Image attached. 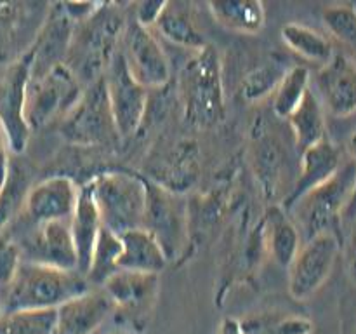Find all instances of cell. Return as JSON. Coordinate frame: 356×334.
Listing matches in <instances>:
<instances>
[{"instance_id": "1", "label": "cell", "mask_w": 356, "mask_h": 334, "mask_svg": "<svg viewBox=\"0 0 356 334\" xmlns=\"http://www.w3.org/2000/svg\"><path fill=\"white\" fill-rule=\"evenodd\" d=\"M89 291V282L80 271L59 270L23 260L16 277L6 287V312L54 310L68 299Z\"/></svg>"}, {"instance_id": "2", "label": "cell", "mask_w": 356, "mask_h": 334, "mask_svg": "<svg viewBox=\"0 0 356 334\" xmlns=\"http://www.w3.org/2000/svg\"><path fill=\"white\" fill-rule=\"evenodd\" d=\"M179 94L188 124L207 129L225 118L221 58L211 44L195 51L186 61L181 73Z\"/></svg>"}, {"instance_id": "3", "label": "cell", "mask_w": 356, "mask_h": 334, "mask_svg": "<svg viewBox=\"0 0 356 334\" xmlns=\"http://www.w3.org/2000/svg\"><path fill=\"white\" fill-rule=\"evenodd\" d=\"M356 184V164L344 160L336 174L306 193L289 209V216L306 240L322 233H332L341 239L343 218ZM343 240V239H341Z\"/></svg>"}, {"instance_id": "4", "label": "cell", "mask_w": 356, "mask_h": 334, "mask_svg": "<svg viewBox=\"0 0 356 334\" xmlns=\"http://www.w3.org/2000/svg\"><path fill=\"white\" fill-rule=\"evenodd\" d=\"M103 226L113 233L143 228L146 180L127 170H106L87 181Z\"/></svg>"}, {"instance_id": "5", "label": "cell", "mask_w": 356, "mask_h": 334, "mask_svg": "<svg viewBox=\"0 0 356 334\" xmlns=\"http://www.w3.org/2000/svg\"><path fill=\"white\" fill-rule=\"evenodd\" d=\"M113 7L111 3H103L90 19L80 23V31L73 30L68 49L73 63L68 66L79 80L83 79L92 84L101 79L117 52V42L124 33L125 23Z\"/></svg>"}, {"instance_id": "6", "label": "cell", "mask_w": 356, "mask_h": 334, "mask_svg": "<svg viewBox=\"0 0 356 334\" xmlns=\"http://www.w3.org/2000/svg\"><path fill=\"white\" fill-rule=\"evenodd\" d=\"M143 228L155 237L169 263L179 260L190 240L186 200L177 191L146 180V211Z\"/></svg>"}, {"instance_id": "7", "label": "cell", "mask_w": 356, "mask_h": 334, "mask_svg": "<svg viewBox=\"0 0 356 334\" xmlns=\"http://www.w3.org/2000/svg\"><path fill=\"white\" fill-rule=\"evenodd\" d=\"M82 84L66 63L31 77L26 94V120L30 129L61 120L82 96Z\"/></svg>"}, {"instance_id": "8", "label": "cell", "mask_w": 356, "mask_h": 334, "mask_svg": "<svg viewBox=\"0 0 356 334\" xmlns=\"http://www.w3.org/2000/svg\"><path fill=\"white\" fill-rule=\"evenodd\" d=\"M103 80L115 131L118 138H131L138 132L146 115L148 89L129 73L120 49L108 63Z\"/></svg>"}, {"instance_id": "9", "label": "cell", "mask_w": 356, "mask_h": 334, "mask_svg": "<svg viewBox=\"0 0 356 334\" xmlns=\"http://www.w3.org/2000/svg\"><path fill=\"white\" fill-rule=\"evenodd\" d=\"M59 132L75 145H99L118 136L108 106L103 77L83 87L82 96L61 118Z\"/></svg>"}, {"instance_id": "10", "label": "cell", "mask_w": 356, "mask_h": 334, "mask_svg": "<svg viewBox=\"0 0 356 334\" xmlns=\"http://www.w3.org/2000/svg\"><path fill=\"white\" fill-rule=\"evenodd\" d=\"M33 54L28 49L0 77V125L9 139L10 152H24L30 138L26 120V94L31 79Z\"/></svg>"}, {"instance_id": "11", "label": "cell", "mask_w": 356, "mask_h": 334, "mask_svg": "<svg viewBox=\"0 0 356 334\" xmlns=\"http://www.w3.org/2000/svg\"><path fill=\"white\" fill-rule=\"evenodd\" d=\"M343 240L332 233L308 239L298 250L289 270V292L298 301L312 298L329 280Z\"/></svg>"}, {"instance_id": "12", "label": "cell", "mask_w": 356, "mask_h": 334, "mask_svg": "<svg viewBox=\"0 0 356 334\" xmlns=\"http://www.w3.org/2000/svg\"><path fill=\"white\" fill-rule=\"evenodd\" d=\"M122 56L129 73L146 89H160L170 80V65L159 37L134 17L122 33Z\"/></svg>"}, {"instance_id": "13", "label": "cell", "mask_w": 356, "mask_h": 334, "mask_svg": "<svg viewBox=\"0 0 356 334\" xmlns=\"http://www.w3.org/2000/svg\"><path fill=\"white\" fill-rule=\"evenodd\" d=\"M101 287L113 312L132 329H143L148 324L159 292V275L118 270Z\"/></svg>"}, {"instance_id": "14", "label": "cell", "mask_w": 356, "mask_h": 334, "mask_svg": "<svg viewBox=\"0 0 356 334\" xmlns=\"http://www.w3.org/2000/svg\"><path fill=\"white\" fill-rule=\"evenodd\" d=\"M80 186L68 176H51L31 184L23 214L33 225L70 221L79 200Z\"/></svg>"}, {"instance_id": "15", "label": "cell", "mask_w": 356, "mask_h": 334, "mask_svg": "<svg viewBox=\"0 0 356 334\" xmlns=\"http://www.w3.org/2000/svg\"><path fill=\"white\" fill-rule=\"evenodd\" d=\"M316 90L323 108L334 117H348L356 111V59L337 52L316 73Z\"/></svg>"}, {"instance_id": "16", "label": "cell", "mask_w": 356, "mask_h": 334, "mask_svg": "<svg viewBox=\"0 0 356 334\" xmlns=\"http://www.w3.org/2000/svg\"><path fill=\"white\" fill-rule=\"evenodd\" d=\"M23 260L47 264L59 270H76V250L68 221L35 225L24 244Z\"/></svg>"}, {"instance_id": "17", "label": "cell", "mask_w": 356, "mask_h": 334, "mask_svg": "<svg viewBox=\"0 0 356 334\" xmlns=\"http://www.w3.org/2000/svg\"><path fill=\"white\" fill-rule=\"evenodd\" d=\"M113 312L103 289L86 291L54 308V334H94Z\"/></svg>"}, {"instance_id": "18", "label": "cell", "mask_w": 356, "mask_h": 334, "mask_svg": "<svg viewBox=\"0 0 356 334\" xmlns=\"http://www.w3.org/2000/svg\"><path fill=\"white\" fill-rule=\"evenodd\" d=\"M343 152L330 139H322L316 145L301 152V166L294 186L284 200V211H289L306 193L329 181L343 166Z\"/></svg>"}, {"instance_id": "19", "label": "cell", "mask_w": 356, "mask_h": 334, "mask_svg": "<svg viewBox=\"0 0 356 334\" xmlns=\"http://www.w3.org/2000/svg\"><path fill=\"white\" fill-rule=\"evenodd\" d=\"M72 35L73 23L63 13L61 3H56L51 13L47 14L44 26L38 30L37 40L30 47L31 54H33L31 77L47 72L51 66L58 65V63H65L63 56L68 54Z\"/></svg>"}, {"instance_id": "20", "label": "cell", "mask_w": 356, "mask_h": 334, "mask_svg": "<svg viewBox=\"0 0 356 334\" xmlns=\"http://www.w3.org/2000/svg\"><path fill=\"white\" fill-rule=\"evenodd\" d=\"M152 30L170 44L190 49L191 52L200 51L209 44L198 26L193 6L188 2H165Z\"/></svg>"}, {"instance_id": "21", "label": "cell", "mask_w": 356, "mask_h": 334, "mask_svg": "<svg viewBox=\"0 0 356 334\" xmlns=\"http://www.w3.org/2000/svg\"><path fill=\"white\" fill-rule=\"evenodd\" d=\"M120 240L122 254L118 260V270L160 275V271L165 270L169 264L165 253L148 230H127L120 233Z\"/></svg>"}, {"instance_id": "22", "label": "cell", "mask_w": 356, "mask_h": 334, "mask_svg": "<svg viewBox=\"0 0 356 334\" xmlns=\"http://www.w3.org/2000/svg\"><path fill=\"white\" fill-rule=\"evenodd\" d=\"M68 225L76 250V270L86 277L94 244H96L97 235H99L101 228H103L99 212H97V207L94 204V198L90 195L87 183L80 186L79 200H76L75 211H73Z\"/></svg>"}, {"instance_id": "23", "label": "cell", "mask_w": 356, "mask_h": 334, "mask_svg": "<svg viewBox=\"0 0 356 334\" xmlns=\"http://www.w3.org/2000/svg\"><path fill=\"white\" fill-rule=\"evenodd\" d=\"M266 244L273 260L282 268L291 267L292 260L302 246V237L287 211L280 205H271L264 216Z\"/></svg>"}, {"instance_id": "24", "label": "cell", "mask_w": 356, "mask_h": 334, "mask_svg": "<svg viewBox=\"0 0 356 334\" xmlns=\"http://www.w3.org/2000/svg\"><path fill=\"white\" fill-rule=\"evenodd\" d=\"M216 23L235 33L256 35L266 23V9L257 0H219L207 3Z\"/></svg>"}, {"instance_id": "25", "label": "cell", "mask_w": 356, "mask_h": 334, "mask_svg": "<svg viewBox=\"0 0 356 334\" xmlns=\"http://www.w3.org/2000/svg\"><path fill=\"white\" fill-rule=\"evenodd\" d=\"M280 37L284 44L294 54L301 56L306 61L316 63L323 66L336 54V47L325 35L316 31L315 28L301 23H287L282 26Z\"/></svg>"}, {"instance_id": "26", "label": "cell", "mask_w": 356, "mask_h": 334, "mask_svg": "<svg viewBox=\"0 0 356 334\" xmlns=\"http://www.w3.org/2000/svg\"><path fill=\"white\" fill-rule=\"evenodd\" d=\"M298 148L306 150L325 139V111L313 89L306 93L294 113L287 118Z\"/></svg>"}, {"instance_id": "27", "label": "cell", "mask_w": 356, "mask_h": 334, "mask_svg": "<svg viewBox=\"0 0 356 334\" xmlns=\"http://www.w3.org/2000/svg\"><path fill=\"white\" fill-rule=\"evenodd\" d=\"M122 254L120 235L103 226L90 254L86 278L89 284L103 285L115 271H118V260Z\"/></svg>"}, {"instance_id": "28", "label": "cell", "mask_w": 356, "mask_h": 334, "mask_svg": "<svg viewBox=\"0 0 356 334\" xmlns=\"http://www.w3.org/2000/svg\"><path fill=\"white\" fill-rule=\"evenodd\" d=\"M312 73L306 66L296 65L285 72L280 84L273 93V113L282 120H287L296 108L305 100L306 93L312 89Z\"/></svg>"}, {"instance_id": "29", "label": "cell", "mask_w": 356, "mask_h": 334, "mask_svg": "<svg viewBox=\"0 0 356 334\" xmlns=\"http://www.w3.org/2000/svg\"><path fill=\"white\" fill-rule=\"evenodd\" d=\"M287 70L289 66L278 58L268 59L263 65L252 68L240 82V100L245 101V103H257L264 97L273 96L275 89H277Z\"/></svg>"}, {"instance_id": "30", "label": "cell", "mask_w": 356, "mask_h": 334, "mask_svg": "<svg viewBox=\"0 0 356 334\" xmlns=\"http://www.w3.org/2000/svg\"><path fill=\"white\" fill-rule=\"evenodd\" d=\"M30 188L26 170L17 164L10 162L6 180L0 184V232L19 212H23L24 200H26Z\"/></svg>"}, {"instance_id": "31", "label": "cell", "mask_w": 356, "mask_h": 334, "mask_svg": "<svg viewBox=\"0 0 356 334\" xmlns=\"http://www.w3.org/2000/svg\"><path fill=\"white\" fill-rule=\"evenodd\" d=\"M243 334H313L315 324L302 315L264 313L240 322Z\"/></svg>"}, {"instance_id": "32", "label": "cell", "mask_w": 356, "mask_h": 334, "mask_svg": "<svg viewBox=\"0 0 356 334\" xmlns=\"http://www.w3.org/2000/svg\"><path fill=\"white\" fill-rule=\"evenodd\" d=\"M0 334H54V310L3 312Z\"/></svg>"}, {"instance_id": "33", "label": "cell", "mask_w": 356, "mask_h": 334, "mask_svg": "<svg viewBox=\"0 0 356 334\" xmlns=\"http://www.w3.org/2000/svg\"><path fill=\"white\" fill-rule=\"evenodd\" d=\"M322 19L332 37L356 56V7L351 3H332L323 9Z\"/></svg>"}, {"instance_id": "34", "label": "cell", "mask_w": 356, "mask_h": 334, "mask_svg": "<svg viewBox=\"0 0 356 334\" xmlns=\"http://www.w3.org/2000/svg\"><path fill=\"white\" fill-rule=\"evenodd\" d=\"M23 261V253L16 240L0 232V287H7L16 277L17 268Z\"/></svg>"}, {"instance_id": "35", "label": "cell", "mask_w": 356, "mask_h": 334, "mask_svg": "<svg viewBox=\"0 0 356 334\" xmlns=\"http://www.w3.org/2000/svg\"><path fill=\"white\" fill-rule=\"evenodd\" d=\"M101 6L103 3L99 2H66V3H61L63 7V13L66 14V17H68L72 23H83V21L90 19V17L94 16V14L97 13V10L101 9Z\"/></svg>"}, {"instance_id": "36", "label": "cell", "mask_w": 356, "mask_h": 334, "mask_svg": "<svg viewBox=\"0 0 356 334\" xmlns=\"http://www.w3.org/2000/svg\"><path fill=\"white\" fill-rule=\"evenodd\" d=\"M165 0L163 2H139L134 6V14H131L139 24L149 28L152 30L155 21L159 19L160 13H162Z\"/></svg>"}, {"instance_id": "37", "label": "cell", "mask_w": 356, "mask_h": 334, "mask_svg": "<svg viewBox=\"0 0 356 334\" xmlns=\"http://www.w3.org/2000/svg\"><path fill=\"white\" fill-rule=\"evenodd\" d=\"M10 153H13V152H10L9 139H7L3 127L0 125V184H2V181L6 180L7 170H9Z\"/></svg>"}, {"instance_id": "38", "label": "cell", "mask_w": 356, "mask_h": 334, "mask_svg": "<svg viewBox=\"0 0 356 334\" xmlns=\"http://www.w3.org/2000/svg\"><path fill=\"white\" fill-rule=\"evenodd\" d=\"M346 261H348V271H350L351 280L356 284V219H355L353 230H351L350 240H348Z\"/></svg>"}, {"instance_id": "39", "label": "cell", "mask_w": 356, "mask_h": 334, "mask_svg": "<svg viewBox=\"0 0 356 334\" xmlns=\"http://www.w3.org/2000/svg\"><path fill=\"white\" fill-rule=\"evenodd\" d=\"M219 334H243L240 320L236 319H225L222 320L221 327H219Z\"/></svg>"}, {"instance_id": "40", "label": "cell", "mask_w": 356, "mask_h": 334, "mask_svg": "<svg viewBox=\"0 0 356 334\" xmlns=\"http://www.w3.org/2000/svg\"><path fill=\"white\" fill-rule=\"evenodd\" d=\"M348 148H350V155H351V160L356 164V129L353 131V134H351L350 138V145H348Z\"/></svg>"}, {"instance_id": "41", "label": "cell", "mask_w": 356, "mask_h": 334, "mask_svg": "<svg viewBox=\"0 0 356 334\" xmlns=\"http://www.w3.org/2000/svg\"><path fill=\"white\" fill-rule=\"evenodd\" d=\"M2 315H3V303L0 301V317H2Z\"/></svg>"}, {"instance_id": "42", "label": "cell", "mask_w": 356, "mask_h": 334, "mask_svg": "<svg viewBox=\"0 0 356 334\" xmlns=\"http://www.w3.org/2000/svg\"><path fill=\"white\" fill-rule=\"evenodd\" d=\"M110 334H118V333H110Z\"/></svg>"}]
</instances>
